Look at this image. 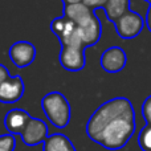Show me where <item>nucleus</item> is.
Masks as SVG:
<instances>
[{
	"instance_id": "f257e3e1",
	"label": "nucleus",
	"mask_w": 151,
	"mask_h": 151,
	"mask_svg": "<svg viewBox=\"0 0 151 151\" xmlns=\"http://www.w3.org/2000/svg\"><path fill=\"white\" fill-rule=\"evenodd\" d=\"M135 110L129 98L115 97L102 104L86 123V134L106 150H119L135 133Z\"/></svg>"
},
{
	"instance_id": "f03ea898",
	"label": "nucleus",
	"mask_w": 151,
	"mask_h": 151,
	"mask_svg": "<svg viewBox=\"0 0 151 151\" xmlns=\"http://www.w3.org/2000/svg\"><path fill=\"white\" fill-rule=\"evenodd\" d=\"M45 117L57 129H65L70 122L72 109L66 97L60 91H50L41 99Z\"/></svg>"
},
{
	"instance_id": "7ed1b4c3",
	"label": "nucleus",
	"mask_w": 151,
	"mask_h": 151,
	"mask_svg": "<svg viewBox=\"0 0 151 151\" xmlns=\"http://www.w3.org/2000/svg\"><path fill=\"white\" fill-rule=\"evenodd\" d=\"M114 25H115V31H117L119 37L126 39V40L135 39L137 36H139V33L143 29L145 19L139 13L130 9L123 16H121L118 20H115Z\"/></svg>"
},
{
	"instance_id": "20e7f679",
	"label": "nucleus",
	"mask_w": 151,
	"mask_h": 151,
	"mask_svg": "<svg viewBox=\"0 0 151 151\" xmlns=\"http://www.w3.org/2000/svg\"><path fill=\"white\" fill-rule=\"evenodd\" d=\"M20 137L23 143L27 145V146H37L40 143H44L45 139L49 137L48 135V126L40 118L31 117L28 125L25 126V129L20 134Z\"/></svg>"
},
{
	"instance_id": "39448f33",
	"label": "nucleus",
	"mask_w": 151,
	"mask_h": 151,
	"mask_svg": "<svg viewBox=\"0 0 151 151\" xmlns=\"http://www.w3.org/2000/svg\"><path fill=\"white\" fill-rule=\"evenodd\" d=\"M11 61L17 68H27L36 58V48L29 41H16L8 50Z\"/></svg>"
},
{
	"instance_id": "423d86ee",
	"label": "nucleus",
	"mask_w": 151,
	"mask_h": 151,
	"mask_svg": "<svg viewBox=\"0 0 151 151\" xmlns=\"http://www.w3.org/2000/svg\"><path fill=\"white\" fill-rule=\"evenodd\" d=\"M61 66L69 72H78L85 68V48L82 47H61L58 56Z\"/></svg>"
},
{
	"instance_id": "0eeeda50",
	"label": "nucleus",
	"mask_w": 151,
	"mask_h": 151,
	"mask_svg": "<svg viewBox=\"0 0 151 151\" xmlns=\"http://www.w3.org/2000/svg\"><path fill=\"white\" fill-rule=\"evenodd\" d=\"M127 56L121 47H110L101 55V68L107 73H118L126 66Z\"/></svg>"
},
{
	"instance_id": "6e6552de",
	"label": "nucleus",
	"mask_w": 151,
	"mask_h": 151,
	"mask_svg": "<svg viewBox=\"0 0 151 151\" xmlns=\"http://www.w3.org/2000/svg\"><path fill=\"white\" fill-rule=\"evenodd\" d=\"M25 86L20 76H9L0 85V102L1 104H15L23 98Z\"/></svg>"
},
{
	"instance_id": "1a4fd4ad",
	"label": "nucleus",
	"mask_w": 151,
	"mask_h": 151,
	"mask_svg": "<svg viewBox=\"0 0 151 151\" xmlns=\"http://www.w3.org/2000/svg\"><path fill=\"white\" fill-rule=\"evenodd\" d=\"M64 17L70 20L77 28L86 25L91 19L96 16L93 9L88 8L83 3H77V4L64 5Z\"/></svg>"
},
{
	"instance_id": "9d476101",
	"label": "nucleus",
	"mask_w": 151,
	"mask_h": 151,
	"mask_svg": "<svg viewBox=\"0 0 151 151\" xmlns=\"http://www.w3.org/2000/svg\"><path fill=\"white\" fill-rule=\"evenodd\" d=\"M29 119H31V115L23 109H12L5 114L4 118V126L7 129L8 134H19L20 135L24 131L25 126L28 125Z\"/></svg>"
},
{
	"instance_id": "9b49d317",
	"label": "nucleus",
	"mask_w": 151,
	"mask_h": 151,
	"mask_svg": "<svg viewBox=\"0 0 151 151\" xmlns=\"http://www.w3.org/2000/svg\"><path fill=\"white\" fill-rule=\"evenodd\" d=\"M80 32L81 40H82L83 47H91V45L97 44L101 39L102 35V27H101V21L97 16H94L86 25L78 28Z\"/></svg>"
},
{
	"instance_id": "f8f14e48",
	"label": "nucleus",
	"mask_w": 151,
	"mask_h": 151,
	"mask_svg": "<svg viewBox=\"0 0 151 151\" xmlns=\"http://www.w3.org/2000/svg\"><path fill=\"white\" fill-rule=\"evenodd\" d=\"M44 151H77L66 135L56 133L49 135L44 142Z\"/></svg>"
},
{
	"instance_id": "ddd939ff",
	"label": "nucleus",
	"mask_w": 151,
	"mask_h": 151,
	"mask_svg": "<svg viewBox=\"0 0 151 151\" xmlns=\"http://www.w3.org/2000/svg\"><path fill=\"white\" fill-rule=\"evenodd\" d=\"M102 9L106 13L107 20L114 23L121 16L130 11V0H107Z\"/></svg>"
},
{
	"instance_id": "4468645a",
	"label": "nucleus",
	"mask_w": 151,
	"mask_h": 151,
	"mask_svg": "<svg viewBox=\"0 0 151 151\" xmlns=\"http://www.w3.org/2000/svg\"><path fill=\"white\" fill-rule=\"evenodd\" d=\"M138 145L142 151H151V125H146L139 131Z\"/></svg>"
},
{
	"instance_id": "2eb2a0df",
	"label": "nucleus",
	"mask_w": 151,
	"mask_h": 151,
	"mask_svg": "<svg viewBox=\"0 0 151 151\" xmlns=\"http://www.w3.org/2000/svg\"><path fill=\"white\" fill-rule=\"evenodd\" d=\"M16 139L12 134L0 135V151H15Z\"/></svg>"
},
{
	"instance_id": "dca6fc26",
	"label": "nucleus",
	"mask_w": 151,
	"mask_h": 151,
	"mask_svg": "<svg viewBox=\"0 0 151 151\" xmlns=\"http://www.w3.org/2000/svg\"><path fill=\"white\" fill-rule=\"evenodd\" d=\"M142 114L147 125H151V96L147 97L142 105Z\"/></svg>"
},
{
	"instance_id": "f3484780",
	"label": "nucleus",
	"mask_w": 151,
	"mask_h": 151,
	"mask_svg": "<svg viewBox=\"0 0 151 151\" xmlns=\"http://www.w3.org/2000/svg\"><path fill=\"white\" fill-rule=\"evenodd\" d=\"M106 1L107 0H82L83 4L93 11L98 9V8H104L105 4H106Z\"/></svg>"
},
{
	"instance_id": "a211bd4d",
	"label": "nucleus",
	"mask_w": 151,
	"mask_h": 151,
	"mask_svg": "<svg viewBox=\"0 0 151 151\" xmlns=\"http://www.w3.org/2000/svg\"><path fill=\"white\" fill-rule=\"evenodd\" d=\"M8 77H9V72H8V69L5 68L4 65L0 64V85H1Z\"/></svg>"
},
{
	"instance_id": "6ab92c4d",
	"label": "nucleus",
	"mask_w": 151,
	"mask_h": 151,
	"mask_svg": "<svg viewBox=\"0 0 151 151\" xmlns=\"http://www.w3.org/2000/svg\"><path fill=\"white\" fill-rule=\"evenodd\" d=\"M145 24H146L147 29H149L150 33H151V5H150L149 11H147V13H146V17H145Z\"/></svg>"
},
{
	"instance_id": "aec40b11",
	"label": "nucleus",
	"mask_w": 151,
	"mask_h": 151,
	"mask_svg": "<svg viewBox=\"0 0 151 151\" xmlns=\"http://www.w3.org/2000/svg\"><path fill=\"white\" fill-rule=\"evenodd\" d=\"M64 5H70V4H77V3H82V0H63Z\"/></svg>"
},
{
	"instance_id": "412c9836",
	"label": "nucleus",
	"mask_w": 151,
	"mask_h": 151,
	"mask_svg": "<svg viewBox=\"0 0 151 151\" xmlns=\"http://www.w3.org/2000/svg\"><path fill=\"white\" fill-rule=\"evenodd\" d=\"M146 1H147V3H149V4H150V5H151V0H146Z\"/></svg>"
}]
</instances>
